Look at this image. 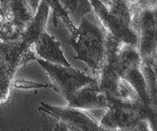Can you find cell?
<instances>
[{
    "label": "cell",
    "instance_id": "obj_11",
    "mask_svg": "<svg viewBox=\"0 0 157 131\" xmlns=\"http://www.w3.org/2000/svg\"><path fill=\"white\" fill-rule=\"evenodd\" d=\"M68 106L83 111L106 108L108 98L107 94L99 88L98 80H97L77 90L69 99Z\"/></svg>",
    "mask_w": 157,
    "mask_h": 131
},
{
    "label": "cell",
    "instance_id": "obj_2",
    "mask_svg": "<svg viewBox=\"0 0 157 131\" xmlns=\"http://www.w3.org/2000/svg\"><path fill=\"white\" fill-rule=\"evenodd\" d=\"M77 28V33L69 38L76 52L75 59L83 61L98 79L106 56L107 32L94 12L85 14Z\"/></svg>",
    "mask_w": 157,
    "mask_h": 131
},
{
    "label": "cell",
    "instance_id": "obj_1",
    "mask_svg": "<svg viewBox=\"0 0 157 131\" xmlns=\"http://www.w3.org/2000/svg\"><path fill=\"white\" fill-rule=\"evenodd\" d=\"M107 98V111L99 122L104 130L156 129V106L139 97L136 100H122L109 95Z\"/></svg>",
    "mask_w": 157,
    "mask_h": 131
},
{
    "label": "cell",
    "instance_id": "obj_20",
    "mask_svg": "<svg viewBox=\"0 0 157 131\" xmlns=\"http://www.w3.org/2000/svg\"><path fill=\"white\" fill-rule=\"evenodd\" d=\"M0 3H1V7L3 8L4 5H5V3H6V0H0Z\"/></svg>",
    "mask_w": 157,
    "mask_h": 131
},
{
    "label": "cell",
    "instance_id": "obj_14",
    "mask_svg": "<svg viewBox=\"0 0 157 131\" xmlns=\"http://www.w3.org/2000/svg\"><path fill=\"white\" fill-rule=\"evenodd\" d=\"M59 3L71 20L78 21V23L85 14L93 12L90 0H59Z\"/></svg>",
    "mask_w": 157,
    "mask_h": 131
},
{
    "label": "cell",
    "instance_id": "obj_19",
    "mask_svg": "<svg viewBox=\"0 0 157 131\" xmlns=\"http://www.w3.org/2000/svg\"><path fill=\"white\" fill-rule=\"evenodd\" d=\"M126 1H127L128 3H130V4H133L134 2H136L137 0H126Z\"/></svg>",
    "mask_w": 157,
    "mask_h": 131
},
{
    "label": "cell",
    "instance_id": "obj_9",
    "mask_svg": "<svg viewBox=\"0 0 157 131\" xmlns=\"http://www.w3.org/2000/svg\"><path fill=\"white\" fill-rule=\"evenodd\" d=\"M39 111L48 113L59 120L58 126L55 130H77V131H99L104 130L92 116L85 111L67 106L55 107L42 102L39 106Z\"/></svg>",
    "mask_w": 157,
    "mask_h": 131
},
{
    "label": "cell",
    "instance_id": "obj_16",
    "mask_svg": "<svg viewBox=\"0 0 157 131\" xmlns=\"http://www.w3.org/2000/svg\"><path fill=\"white\" fill-rule=\"evenodd\" d=\"M132 10L142 8H151L156 9V0H137L133 4H131Z\"/></svg>",
    "mask_w": 157,
    "mask_h": 131
},
{
    "label": "cell",
    "instance_id": "obj_3",
    "mask_svg": "<svg viewBox=\"0 0 157 131\" xmlns=\"http://www.w3.org/2000/svg\"><path fill=\"white\" fill-rule=\"evenodd\" d=\"M93 12L107 33L120 43L136 46L137 36L132 26V10L126 0H110L106 5L100 0H90Z\"/></svg>",
    "mask_w": 157,
    "mask_h": 131
},
{
    "label": "cell",
    "instance_id": "obj_17",
    "mask_svg": "<svg viewBox=\"0 0 157 131\" xmlns=\"http://www.w3.org/2000/svg\"><path fill=\"white\" fill-rule=\"evenodd\" d=\"M28 1L31 4V6L33 8H34V9H37V7H38L41 0H28Z\"/></svg>",
    "mask_w": 157,
    "mask_h": 131
},
{
    "label": "cell",
    "instance_id": "obj_5",
    "mask_svg": "<svg viewBox=\"0 0 157 131\" xmlns=\"http://www.w3.org/2000/svg\"><path fill=\"white\" fill-rule=\"evenodd\" d=\"M35 13L28 0H6L0 19V41L20 40Z\"/></svg>",
    "mask_w": 157,
    "mask_h": 131
},
{
    "label": "cell",
    "instance_id": "obj_10",
    "mask_svg": "<svg viewBox=\"0 0 157 131\" xmlns=\"http://www.w3.org/2000/svg\"><path fill=\"white\" fill-rule=\"evenodd\" d=\"M122 43L107 33L106 56L98 75V85L107 95L116 97L121 78L117 68V53Z\"/></svg>",
    "mask_w": 157,
    "mask_h": 131
},
{
    "label": "cell",
    "instance_id": "obj_4",
    "mask_svg": "<svg viewBox=\"0 0 157 131\" xmlns=\"http://www.w3.org/2000/svg\"><path fill=\"white\" fill-rule=\"evenodd\" d=\"M35 59L32 46L21 40L0 41V104L8 100L16 70Z\"/></svg>",
    "mask_w": 157,
    "mask_h": 131
},
{
    "label": "cell",
    "instance_id": "obj_12",
    "mask_svg": "<svg viewBox=\"0 0 157 131\" xmlns=\"http://www.w3.org/2000/svg\"><path fill=\"white\" fill-rule=\"evenodd\" d=\"M33 51H35L37 55L44 60H47L52 63L63 65L66 67H70L72 65L67 61L61 48V42L51 36L44 29L39 35L35 42L32 45Z\"/></svg>",
    "mask_w": 157,
    "mask_h": 131
},
{
    "label": "cell",
    "instance_id": "obj_15",
    "mask_svg": "<svg viewBox=\"0 0 157 131\" xmlns=\"http://www.w3.org/2000/svg\"><path fill=\"white\" fill-rule=\"evenodd\" d=\"M141 71L151 100L152 104L156 105V60L141 61Z\"/></svg>",
    "mask_w": 157,
    "mask_h": 131
},
{
    "label": "cell",
    "instance_id": "obj_7",
    "mask_svg": "<svg viewBox=\"0 0 157 131\" xmlns=\"http://www.w3.org/2000/svg\"><path fill=\"white\" fill-rule=\"evenodd\" d=\"M132 26L137 36L136 48L141 61L156 60V9H133Z\"/></svg>",
    "mask_w": 157,
    "mask_h": 131
},
{
    "label": "cell",
    "instance_id": "obj_21",
    "mask_svg": "<svg viewBox=\"0 0 157 131\" xmlns=\"http://www.w3.org/2000/svg\"><path fill=\"white\" fill-rule=\"evenodd\" d=\"M48 3L50 4V2H51V0H48Z\"/></svg>",
    "mask_w": 157,
    "mask_h": 131
},
{
    "label": "cell",
    "instance_id": "obj_6",
    "mask_svg": "<svg viewBox=\"0 0 157 131\" xmlns=\"http://www.w3.org/2000/svg\"><path fill=\"white\" fill-rule=\"evenodd\" d=\"M117 68L119 76L132 87L140 99L152 104L141 71V57L136 46L122 43L117 53Z\"/></svg>",
    "mask_w": 157,
    "mask_h": 131
},
{
    "label": "cell",
    "instance_id": "obj_8",
    "mask_svg": "<svg viewBox=\"0 0 157 131\" xmlns=\"http://www.w3.org/2000/svg\"><path fill=\"white\" fill-rule=\"evenodd\" d=\"M35 60L47 72L49 78L58 88V92L67 102L69 101L77 90L81 89L82 87L89 83L98 80L96 78L87 75L72 66L66 67L63 65L52 63L37 58Z\"/></svg>",
    "mask_w": 157,
    "mask_h": 131
},
{
    "label": "cell",
    "instance_id": "obj_13",
    "mask_svg": "<svg viewBox=\"0 0 157 131\" xmlns=\"http://www.w3.org/2000/svg\"><path fill=\"white\" fill-rule=\"evenodd\" d=\"M49 10L50 6L48 0H41L34 16L21 35L20 40L22 42L29 46L33 45L39 35L46 29L48 18L49 16Z\"/></svg>",
    "mask_w": 157,
    "mask_h": 131
},
{
    "label": "cell",
    "instance_id": "obj_18",
    "mask_svg": "<svg viewBox=\"0 0 157 131\" xmlns=\"http://www.w3.org/2000/svg\"><path fill=\"white\" fill-rule=\"evenodd\" d=\"M3 16V9H2V7H1V3H0V19L2 18Z\"/></svg>",
    "mask_w": 157,
    "mask_h": 131
}]
</instances>
